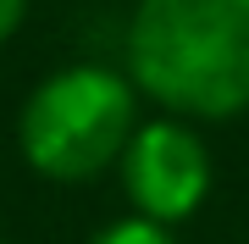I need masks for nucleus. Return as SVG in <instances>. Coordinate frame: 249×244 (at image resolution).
I'll return each mask as SVG.
<instances>
[{
    "instance_id": "nucleus-6",
    "label": "nucleus",
    "mask_w": 249,
    "mask_h": 244,
    "mask_svg": "<svg viewBox=\"0 0 249 244\" xmlns=\"http://www.w3.org/2000/svg\"><path fill=\"white\" fill-rule=\"evenodd\" d=\"M0 244H11V239H0Z\"/></svg>"
},
{
    "instance_id": "nucleus-3",
    "label": "nucleus",
    "mask_w": 249,
    "mask_h": 244,
    "mask_svg": "<svg viewBox=\"0 0 249 244\" xmlns=\"http://www.w3.org/2000/svg\"><path fill=\"white\" fill-rule=\"evenodd\" d=\"M116 178H122V194L133 206V217L178 227L211 200L216 161H211V145L199 139V128L188 117L160 111V117H144L133 128L122 161H116Z\"/></svg>"
},
{
    "instance_id": "nucleus-5",
    "label": "nucleus",
    "mask_w": 249,
    "mask_h": 244,
    "mask_svg": "<svg viewBox=\"0 0 249 244\" xmlns=\"http://www.w3.org/2000/svg\"><path fill=\"white\" fill-rule=\"evenodd\" d=\"M22 17H28V0H0V45L22 28Z\"/></svg>"
},
{
    "instance_id": "nucleus-1",
    "label": "nucleus",
    "mask_w": 249,
    "mask_h": 244,
    "mask_svg": "<svg viewBox=\"0 0 249 244\" xmlns=\"http://www.w3.org/2000/svg\"><path fill=\"white\" fill-rule=\"evenodd\" d=\"M127 78L150 106L188 122L249 111V0H139L127 17Z\"/></svg>"
},
{
    "instance_id": "nucleus-4",
    "label": "nucleus",
    "mask_w": 249,
    "mask_h": 244,
    "mask_svg": "<svg viewBox=\"0 0 249 244\" xmlns=\"http://www.w3.org/2000/svg\"><path fill=\"white\" fill-rule=\"evenodd\" d=\"M83 244H178V227H160V222H150V217H116V222H106V227H94Z\"/></svg>"
},
{
    "instance_id": "nucleus-2",
    "label": "nucleus",
    "mask_w": 249,
    "mask_h": 244,
    "mask_svg": "<svg viewBox=\"0 0 249 244\" xmlns=\"http://www.w3.org/2000/svg\"><path fill=\"white\" fill-rule=\"evenodd\" d=\"M139 83L127 67L72 61L28 89L17 111V150L50 183H94L116 172L139 117Z\"/></svg>"
}]
</instances>
